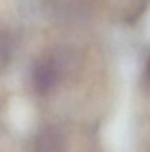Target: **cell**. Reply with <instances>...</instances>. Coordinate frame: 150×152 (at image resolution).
<instances>
[{
	"label": "cell",
	"mask_w": 150,
	"mask_h": 152,
	"mask_svg": "<svg viewBox=\"0 0 150 152\" xmlns=\"http://www.w3.org/2000/svg\"><path fill=\"white\" fill-rule=\"evenodd\" d=\"M58 79V69L56 64L50 60H41L36 64L32 74L35 88L39 92H47L52 87H55V83Z\"/></svg>",
	"instance_id": "obj_1"
},
{
	"label": "cell",
	"mask_w": 150,
	"mask_h": 152,
	"mask_svg": "<svg viewBox=\"0 0 150 152\" xmlns=\"http://www.w3.org/2000/svg\"><path fill=\"white\" fill-rule=\"evenodd\" d=\"M61 151V139L53 129L47 131L40 136L37 142L36 152H60Z\"/></svg>",
	"instance_id": "obj_2"
},
{
	"label": "cell",
	"mask_w": 150,
	"mask_h": 152,
	"mask_svg": "<svg viewBox=\"0 0 150 152\" xmlns=\"http://www.w3.org/2000/svg\"><path fill=\"white\" fill-rule=\"evenodd\" d=\"M148 76L150 77V60L148 61Z\"/></svg>",
	"instance_id": "obj_3"
}]
</instances>
